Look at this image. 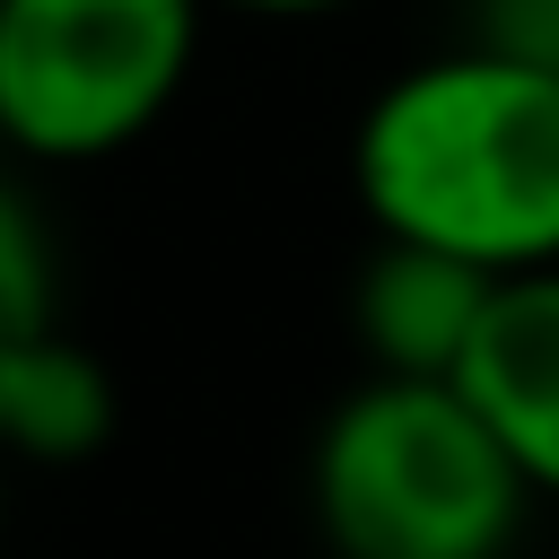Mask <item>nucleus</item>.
Returning a JSON list of instances; mask_svg holds the SVG:
<instances>
[{"mask_svg": "<svg viewBox=\"0 0 559 559\" xmlns=\"http://www.w3.org/2000/svg\"><path fill=\"white\" fill-rule=\"evenodd\" d=\"M376 236L454 253L489 280L559 262V61L454 44L384 79L349 131Z\"/></svg>", "mask_w": 559, "mask_h": 559, "instance_id": "1", "label": "nucleus"}, {"mask_svg": "<svg viewBox=\"0 0 559 559\" xmlns=\"http://www.w3.org/2000/svg\"><path fill=\"white\" fill-rule=\"evenodd\" d=\"M489 297H498L489 271L376 236V253L358 262V288H349V332L367 349V376H454Z\"/></svg>", "mask_w": 559, "mask_h": 559, "instance_id": "6", "label": "nucleus"}, {"mask_svg": "<svg viewBox=\"0 0 559 559\" xmlns=\"http://www.w3.org/2000/svg\"><path fill=\"white\" fill-rule=\"evenodd\" d=\"M472 44L524 52V61H559V0H480L472 9Z\"/></svg>", "mask_w": 559, "mask_h": 559, "instance_id": "7", "label": "nucleus"}, {"mask_svg": "<svg viewBox=\"0 0 559 559\" xmlns=\"http://www.w3.org/2000/svg\"><path fill=\"white\" fill-rule=\"evenodd\" d=\"M314 524L332 559H507L533 489L454 376H367L314 428Z\"/></svg>", "mask_w": 559, "mask_h": 559, "instance_id": "2", "label": "nucleus"}, {"mask_svg": "<svg viewBox=\"0 0 559 559\" xmlns=\"http://www.w3.org/2000/svg\"><path fill=\"white\" fill-rule=\"evenodd\" d=\"M210 9H245V17H332L349 0H210Z\"/></svg>", "mask_w": 559, "mask_h": 559, "instance_id": "8", "label": "nucleus"}, {"mask_svg": "<svg viewBox=\"0 0 559 559\" xmlns=\"http://www.w3.org/2000/svg\"><path fill=\"white\" fill-rule=\"evenodd\" d=\"M210 0H0V140L35 166H96L166 122Z\"/></svg>", "mask_w": 559, "mask_h": 559, "instance_id": "3", "label": "nucleus"}, {"mask_svg": "<svg viewBox=\"0 0 559 559\" xmlns=\"http://www.w3.org/2000/svg\"><path fill=\"white\" fill-rule=\"evenodd\" d=\"M114 437V376L61 323L52 236L0 175V463H79Z\"/></svg>", "mask_w": 559, "mask_h": 559, "instance_id": "4", "label": "nucleus"}, {"mask_svg": "<svg viewBox=\"0 0 559 559\" xmlns=\"http://www.w3.org/2000/svg\"><path fill=\"white\" fill-rule=\"evenodd\" d=\"M0 472H9V463H0ZM0 515H9V480H0Z\"/></svg>", "mask_w": 559, "mask_h": 559, "instance_id": "9", "label": "nucleus"}, {"mask_svg": "<svg viewBox=\"0 0 559 559\" xmlns=\"http://www.w3.org/2000/svg\"><path fill=\"white\" fill-rule=\"evenodd\" d=\"M454 384L498 428L533 498H559V262L498 280Z\"/></svg>", "mask_w": 559, "mask_h": 559, "instance_id": "5", "label": "nucleus"}]
</instances>
